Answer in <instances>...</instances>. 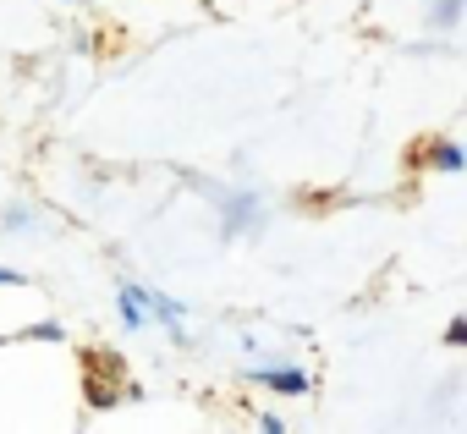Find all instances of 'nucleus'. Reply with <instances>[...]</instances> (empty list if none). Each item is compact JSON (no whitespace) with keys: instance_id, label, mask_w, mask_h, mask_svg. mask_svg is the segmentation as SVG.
<instances>
[{"instance_id":"f257e3e1","label":"nucleus","mask_w":467,"mask_h":434,"mask_svg":"<svg viewBox=\"0 0 467 434\" xmlns=\"http://www.w3.org/2000/svg\"><path fill=\"white\" fill-rule=\"evenodd\" d=\"M259 232V198H225V237H237V232Z\"/></svg>"},{"instance_id":"0eeeda50","label":"nucleus","mask_w":467,"mask_h":434,"mask_svg":"<svg viewBox=\"0 0 467 434\" xmlns=\"http://www.w3.org/2000/svg\"><path fill=\"white\" fill-rule=\"evenodd\" d=\"M445 341H451V346H462V341H467V325H462V319H451V330H445Z\"/></svg>"},{"instance_id":"39448f33","label":"nucleus","mask_w":467,"mask_h":434,"mask_svg":"<svg viewBox=\"0 0 467 434\" xmlns=\"http://www.w3.org/2000/svg\"><path fill=\"white\" fill-rule=\"evenodd\" d=\"M456 17H462V0H440V6L429 12V23H434V28H451Z\"/></svg>"},{"instance_id":"423d86ee","label":"nucleus","mask_w":467,"mask_h":434,"mask_svg":"<svg viewBox=\"0 0 467 434\" xmlns=\"http://www.w3.org/2000/svg\"><path fill=\"white\" fill-rule=\"evenodd\" d=\"M434 165H440V170H462V149L440 143V149H434Z\"/></svg>"},{"instance_id":"1a4fd4ad","label":"nucleus","mask_w":467,"mask_h":434,"mask_svg":"<svg viewBox=\"0 0 467 434\" xmlns=\"http://www.w3.org/2000/svg\"><path fill=\"white\" fill-rule=\"evenodd\" d=\"M0 281H17V275H12V270H0Z\"/></svg>"},{"instance_id":"20e7f679","label":"nucleus","mask_w":467,"mask_h":434,"mask_svg":"<svg viewBox=\"0 0 467 434\" xmlns=\"http://www.w3.org/2000/svg\"><path fill=\"white\" fill-rule=\"evenodd\" d=\"M121 319H127L132 330L143 325V292H138V286H121Z\"/></svg>"},{"instance_id":"f03ea898","label":"nucleus","mask_w":467,"mask_h":434,"mask_svg":"<svg viewBox=\"0 0 467 434\" xmlns=\"http://www.w3.org/2000/svg\"><path fill=\"white\" fill-rule=\"evenodd\" d=\"M254 379L270 385V390H281V396H303V390H308V374H303V368H259Z\"/></svg>"},{"instance_id":"6e6552de","label":"nucleus","mask_w":467,"mask_h":434,"mask_svg":"<svg viewBox=\"0 0 467 434\" xmlns=\"http://www.w3.org/2000/svg\"><path fill=\"white\" fill-rule=\"evenodd\" d=\"M259 429H265V434H286V423H281V418H259Z\"/></svg>"},{"instance_id":"7ed1b4c3","label":"nucleus","mask_w":467,"mask_h":434,"mask_svg":"<svg viewBox=\"0 0 467 434\" xmlns=\"http://www.w3.org/2000/svg\"><path fill=\"white\" fill-rule=\"evenodd\" d=\"M143 308L160 319V325H171V330H182V308L171 303V297H160V292H143Z\"/></svg>"}]
</instances>
